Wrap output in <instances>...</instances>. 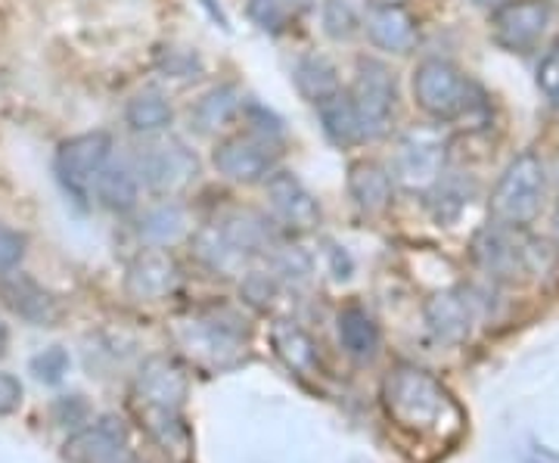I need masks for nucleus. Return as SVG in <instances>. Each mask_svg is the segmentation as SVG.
<instances>
[{
  "label": "nucleus",
  "instance_id": "1",
  "mask_svg": "<svg viewBox=\"0 0 559 463\" xmlns=\"http://www.w3.org/2000/svg\"><path fill=\"white\" fill-rule=\"evenodd\" d=\"M385 407L399 426L419 436H444L460 426L457 404L436 377L417 367H401L385 383Z\"/></svg>",
  "mask_w": 559,
  "mask_h": 463
},
{
  "label": "nucleus",
  "instance_id": "2",
  "mask_svg": "<svg viewBox=\"0 0 559 463\" xmlns=\"http://www.w3.org/2000/svg\"><path fill=\"white\" fill-rule=\"evenodd\" d=\"M547 190V171L544 162L535 153H520L500 175V181L491 190V218L503 227H525L538 218L540 202Z\"/></svg>",
  "mask_w": 559,
  "mask_h": 463
},
{
  "label": "nucleus",
  "instance_id": "3",
  "mask_svg": "<svg viewBox=\"0 0 559 463\" xmlns=\"http://www.w3.org/2000/svg\"><path fill=\"white\" fill-rule=\"evenodd\" d=\"M411 91H414V103L436 121L460 119L476 100L473 81L466 79V72L441 57L419 62L411 79Z\"/></svg>",
  "mask_w": 559,
  "mask_h": 463
},
{
  "label": "nucleus",
  "instance_id": "4",
  "mask_svg": "<svg viewBox=\"0 0 559 463\" xmlns=\"http://www.w3.org/2000/svg\"><path fill=\"white\" fill-rule=\"evenodd\" d=\"M348 97L355 103L364 141L382 138L389 131L392 119H395V103H399L395 72L377 57H358Z\"/></svg>",
  "mask_w": 559,
  "mask_h": 463
},
{
  "label": "nucleus",
  "instance_id": "5",
  "mask_svg": "<svg viewBox=\"0 0 559 463\" xmlns=\"http://www.w3.org/2000/svg\"><path fill=\"white\" fill-rule=\"evenodd\" d=\"M112 162V141L103 131L75 134L57 150V178L62 190L75 202H91L97 197V183Z\"/></svg>",
  "mask_w": 559,
  "mask_h": 463
},
{
  "label": "nucleus",
  "instance_id": "6",
  "mask_svg": "<svg viewBox=\"0 0 559 463\" xmlns=\"http://www.w3.org/2000/svg\"><path fill=\"white\" fill-rule=\"evenodd\" d=\"M212 162L227 181L259 183L277 171L280 143L267 131H242L224 138L212 153Z\"/></svg>",
  "mask_w": 559,
  "mask_h": 463
},
{
  "label": "nucleus",
  "instance_id": "7",
  "mask_svg": "<svg viewBox=\"0 0 559 463\" xmlns=\"http://www.w3.org/2000/svg\"><path fill=\"white\" fill-rule=\"evenodd\" d=\"M138 402L146 407L153 429L159 432V426H178V414L187 399V373L180 370L175 358H146L138 373Z\"/></svg>",
  "mask_w": 559,
  "mask_h": 463
},
{
  "label": "nucleus",
  "instance_id": "8",
  "mask_svg": "<svg viewBox=\"0 0 559 463\" xmlns=\"http://www.w3.org/2000/svg\"><path fill=\"white\" fill-rule=\"evenodd\" d=\"M448 141L436 128H411L399 141L395 153V181L411 193H426L444 178Z\"/></svg>",
  "mask_w": 559,
  "mask_h": 463
},
{
  "label": "nucleus",
  "instance_id": "9",
  "mask_svg": "<svg viewBox=\"0 0 559 463\" xmlns=\"http://www.w3.org/2000/svg\"><path fill=\"white\" fill-rule=\"evenodd\" d=\"M138 178L162 197H175L200 178L197 153L180 141H153L138 156Z\"/></svg>",
  "mask_w": 559,
  "mask_h": 463
},
{
  "label": "nucleus",
  "instance_id": "10",
  "mask_svg": "<svg viewBox=\"0 0 559 463\" xmlns=\"http://www.w3.org/2000/svg\"><path fill=\"white\" fill-rule=\"evenodd\" d=\"M550 22H554L550 0H507L491 13V35L500 47L522 54L544 38Z\"/></svg>",
  "mask_w": 559,
  "mask_h": 463
},
{
  "label": "nucleus",
  "instance_id": "11",
  "mask_svg": "<svg viewBox=\"0 0 559 463\" xmlns=\"http://www.w3.org/2000/svg\"><path fill=\"white\" fill-rule=\"evenodd\" d=\"M267 205L286 230L308 234L320 224V202L314 193L293 175V171H274L267 181Z\"/></svg>",
  "mask_w": 559,
  "mask_h": 463
},
{
  "label": "nucleus",
  "instance_id": "12",
  "mask_svg": "<svg viewBox=\"0 0 559 463\" xmlns=\"http://www.w3.org/2000/svg\"><path fill=\"white\" fill-rule=\"evenodd\" d=\"M66 458L72 463H140L128 444V432L116 417H103L100 424L81 429L66 444Z\"/></svg>",
  "mask_w": 559,
  "mask_h": 463
},
{
  "label": "nucleus",
  "instance_id": "13",
  "mask_svg": "<svg viewBox=\"0 0 559 463\" xmlns=\"http://www.w3.org/2000/svg\"><path fill=\"white\" fill-rule=\"evenodd\" d=\"M180 283V271L175 259L162 249H150L138 256L131 268H128V277H124V286L128 293L138 299V302H159V299H168Z\"/></svg>",
  "mask_w": 559,
  "mask_h": 463
},
{
  "label": "nucleus",
  "instance_id": "14",
  "mask_svg": "<svg viewBox=\"0 0 559 463\" xmlns=\"http://www.w3.org/2000/svg\"><path fill=\"white\" fill-rule=\"evenodd\" d=\"M426 323H429L432 336L441 343H460L469 336V330L476 323V302L463 289L439 293L426 305Z\"/></svg>",
  "mask_w": 559,
  "mask_h": 463
},
{
  "label": "nucleus",
  "instance_id": "15",
  "mask_svg": "<svg viewBox=\"0 0 559 463\" xmlns=\"http://www.w3.org/2000/svg\"><path fill=\"white\" fill-rule=\"evenodd\" d=\"M0 296H3V302L20 314L22 321L35 323V327H53V321L60 318V308L53 302V296L40 283L25 277V274H13V271L3 274Z\"/></svg>",
  "mask_w": 559,
  "mask_h": 463
},
{
  "label": "nucleus",
  "instance_id": "16",
  "mask_svg": "<svg viewBox=\"0 0 559 463\" xmlns=\"http://www.w3.org/2000/svg\"><path fill=\"white\" fill-rule=\"evenodd\" d=\"M187 345L190 352L209 364H230L240 358V333L221 318H193L187 323Z\"/></svg>",
  "mask_w": 559,
  "mask_h": 463
},
{
  "label": "nucleus",
  "instance_id": "17",
  "mask_svg": "<svg viewBox=\"0 0 559 463\" xmlns=\"http://www.w3.org/2000/svg\"><path fill=\"white\" fill-rule=\"evenodd\" d=\"M510 230L513 227L503 224H498L495 230H485L476 242V256L488 274L516 281V274H528V249L516 242Z\"/></svg>",
  "mask_w": 559,
  "mask_h": 463
},
{
  "label": "nucleus",
  "instance_id": "18",
  "mask_svg": "<svg viewBox=\"0 0 559 463\" xmlns=\"http://www.w3.org/2000/svg\"><path fill=\"white\" fill-rule=\"evenodd\" d=\"M364 28L370 40L389 54H407L417 40V22L404 7H370Z\"/></svg>",
  "mask_w": 559,
  "mask_h": 463
},
{
  "label": "nucleus",
  "instance_id": "19",
  "mask_svg": "<svg viewBox=\"0 0 559 463\" xmlns=\"http://www.w3.org/2000/svg\"><path fill=\"white\" fill-rule=\"evenodd\" d=\"M392 181L395 178L389 175V168H382L380 162L373 159L352 162L348 168V193L367 215H377L392 202Z\"/></svg>",
  "mask_w": 559,
  "mask_h": 463
},
{
  "label": "nucleus",
  "instance_id": "20",
  "mask_svg": "<svg viewBox=\"0 0 559 463\" xmlns=\"http://www.w3.org/2000/svg\"><path fill=\"white\" fill-rule=\"evenodd\" d=\"M314 109H318V119L323 124V134L336 146H355L358 141H364L358 112H355V103L348 97V91H340V94L320 100Z\"/></svg>",
  "mask_w": 559,
  "mask_h": 463
},
{
  "label": "nucleus",
  "instance_id": "21",
  "mask_svg": "<svg viewBox=\"0 0 559 463\" xmlns=\"http://www.w3.org/2000/svg\"><path fill=\"white\" fill-rule=\"evenodd\" d=\"M336 327H340L342 348H345L352 358L367 361V358L377 355V348H380V327L373 323V318H370L360 305L342 308L340 318H336Z\"/></svg>",
  "mask_w": 559,
  "mask_h": 463
},
{
  "label": "nucleus",
  "instance_id": "22",
  "mask_svg": "<svg viewBox=\"0 0 559 463\" xmlns=\"http://www.w3.org/2000/svg\"><path fill=\"white\" fill-rule=\"evenodd\" d=\"M274 348H277V355L283 361L289 364L296 373L301 377H311V373H318L320 358H318V345L314 340L301 330L299 323L293 321H280L274 323Z\"/></svg>",
  "mask_w": 559,
  "mask_h": 463
},
{
  "label": "nucleus",
  "instance_id": "23",
  "mask_svg": "<svg viewBox=\"0 0 559 463\" xmlns=\"http://www.w3.org/2000/svg\"><path fill=\"white\" fill-rule=\"evenodd\" d=\"M242 97L237 87H212L209 94H202L193 112H190V121L200 134H215L221 128H227L230 121L237 119L240 112Z\"/></svg>",
  "mask_w": 559,
  "mask_h": 463
},
{
  "label": "nucleus",
  "instance_id": "24",
  "mask_svg": "<svg viewBox=\"0 0 559 463\" xmlns=\"http://www.w3.org/2000/svg\"><path fill=\"white\" fill-rule=\"evenodd\" d=\"M293 75H296L299 94L311 103V106H318L320 100H326V97H333V94H340L342 91L336 66L326 60V57H318V54L301 57V60L296 62V72H293Z\"/></svg>",
  "mask_w": 559,
  "mask_h": 463
},
{
  "label": "nucleus",
  "instance_id": "25",
  "mask_svg": "<svg viewBox=\"0 0 559 463\" xmlns=\"http://www.w3.org/2000/svg\"><path fill=\"white\" fill-rule=\"evenodd\" d=\"M124 119L131 124V131H138V134H162L175 119V109L159 91H140L138 97H131V103H128Z\"/></svg>",
  "mask_w": 559,
  "mask_h": 463
},
{
  "label": "nucleus",
  "instance_id": "26",
  "mask_svg": "<svg viewBox=\"0 0 559 463\" xmlns=\"http://www.w3.org/2000/svg\"><path fill=\"white\" fill-rule=\"evenodd\" d=\"M140 178L138 171H131L128 165H116L109 162V168L103 171L100 183H97V200L112 209V212H128L138 205Z\"/></svg>",
  "mask_w": 559,
  "mask_h": 463
},
{
  "label": "nucleus",
  "instance_id": "27",
  "mask_svg": "<svg viewBox=\"0 0 559 463\" xmlns=\"http://www.w3.org/2000/svg\"><path fill=\"white\" fill-rule=\"evenodd\" d=\"M140 234L156 246H168V242L180 240L187 234V215L180 205H159L143 218Z\"/></svg>",
  "mask_w": 559,
  "mask_h": 463
},
{
  "label": "nucleus",
  "instance_id": "28",
  "mask_svg": "<svg viewBox=\"0 0 559 463\" xmlns=\"http://www.w3.org/2000/svg\"><path fill=\"white\" fill-rule=\"evenodd\" d=\"M299 16V0H249V20L264 32H283Z\"/></svg>",
  "mask_w": 559,
  "mask_h": 463
},
{
  "label": "nucleus",
  "instance_id": "29",
  "mask_svg": "<svg viewBox=\"0 0 559 463\" xmlns=\"http://www.w3.org/2000/svg\"><path fill=\"white\" fill-rule=\"evenodd\" d=\"M360 20L352 0H326L323 3V32L333 40H348L358 35Z\"/></svg>",
  "mask_w": 559,
  "mask_h": 463
},
{
  "label": "nucleus",
  "instance_id": "30",
  "mask_svg": "<svg viewBox=\"0 0 559 463\" xmlns=\"http://www.w3.org/2000/svg\"><path fill=\"white\" fill-rule=\"evenodd\" d=\"M32 370H35V377H38L40 383H60L62 373L69 370V355L53 345V348L40 352L38 358L32 361Z\"/></svg>",
  "mask_w": 559,
  "mask_h": 463
},
{
  "label": "nucleus",
  "instance_id": "31",
  "mask_svg": "<svg viewBox=\"0 0 559 463\" xmlns=\"http://www.w3.org/2000/svg\"><path fill=\"white\" fill-rule=\"evenodd\" d=\"M22 256H25V237H22L20 230L0 227V274L16 271Z\"/></svg>",
  "mask_w": 559,
  "mask_h": 463
},
{
  "label": "nucleus",
  "instance_id": "32",
  "mask_svg": "<svg viewBox=\"0 0 559 463\" xmlns=\"http://www.w3.org/2000/svg\"><path fill=\"white\" fill-rule=\"evenodd\" d=\"M538 87L544 97L559 109V50H550L538 66Z\"/></svg>",
  "mask_w": 559,
  "mask_h": 463
},
{
  "label": "nucleus",
  "instance_id": "33",
  "mask_svg": "<svg viewBox=\"0 0 559 463\" xmlns=\"http://www.w3.org/2000/svg\"><path fill=\"white\" fill-rule=\"evenodd\" d=\"M22 404V383L13 373H0V417L13 414Z\"/></svg>",
  "mask_w": 559,
  "mask_h": 463
},
{
  "label": "nucleus",
  "instance_id": "34",
  "mask_svg": "<svg viewBox=\"0 0 559 463\" xmlns=\"http://www.w3.org/2000/svg\"><path fill=\"white\" fill-rule=\"evenodd\" d=\"M528 463H559V454L550 451V448H532L528 451Z\"/></svg>",
  "mask_w": 559,
  "mask_h": 463
},
{
  "label": "nucleus",
  "instance_id": "35",
  "mask_svg": "<svg viewBox=\"0 0 559 463\" xmlns=\"http://www.w3.org/2000/svg\"><path fill=\"white\" fill-rule=\"evenodd\" d=\"M373 7H404V0H370Z\"/></svg>",
  "mask_w": 559,
  "mask_h": 463
},
{
  "label": "nucleus",
  "instance_id": "36",
  "mask_svg": "<svg viewBox=\"0 0 559 463\" xmlns=\"http://www.w3.org/2000/svg\"><path fill=\"white\" fill-rule=\"evenodd\" d=\"M476 3H479V7H495V10H498L500 3H507V0H476Z\"/></svg>",
  "mask_w": 559,
  "mask_h": 463
},
{
  "label": "nucleus",
  "instance_id": "37",
  "mask_svg": "<svg viewBox=\"0 0 559 463\" xmlns=\"http://www.w3.org/2000/svg\"><path fill=\"white\" fill-rule=\"evenodd\" d=\"M554 234H557V240H559V205H557V212H554Z\"/></svg>",
  "mask_w": 559,
  "mask_h": 463
}]
</instances>
